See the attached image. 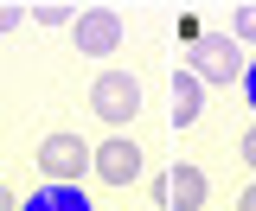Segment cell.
Segmentation results:
<instances>
[{
  "mask_svg": "<svg viewBox=\"0 0 256 211\" xmlns=\"http://www.w3.org/2000/svg\"><path fill=\"white\" fill-rule=\"evenodd\" d=\"M205 192H212V186H205V166H192V160H180V166L166 173V205L173 211H198Z\"/></svg>",
  "mask_w": 256,
  "mask_h": 211,
  "instance_id": "6",
  "label": "cell"
},
{
  "mask_svg": "<svg viewBox=\"0 0 256 211\" xmlns=\"http://www.w3.org/2000/svg\"><path fill=\"white\" fill-rule=\"evenodd\" d=\"M90 116L102 122V128H116V134H122L128 122L141 116V77L122 70V64L96 70V84H90Z\"/></svg>",
  "mask_w": 256,
  "mask_h": 211,
  "instance_id": "1",
  "label": "cell"
},
{
  "mask_svg": "<svg viewBox=\"0 0 256 211\" xmlns=\"http://www.w3.org/2000/svg\"><path fill=\"white\" fill-rule=\"evenodd\" d=\"M32 166L52 186H77L84 173H96V148L84 134H70V128H52V134L38 141V154H32Z\"/></svg>",
  "mask_w": 256,
  "mask_h": 211,
  "instance_id": "2",
  "label": "cell"
},
{
  "mask_svg": "<svg viewBox=\"0 0 256 211\" xmlns=\"http://www.w3.org/2000/svg\"><path fill=\"white\" fill-rule=\"evenodd\" d=\"M26 13H32V6H20V0H0V32H13Z\"/></svg>",
  "mask_w": 256,
  "mask_h": 211,
  "instance_id": "11",
  "label": "cell"
},
{
  "mask_svg": "<svg viewBox=\"0 0 256 211\" xmlns=\"http://www.w3.org/2000/svg\"><path fill=\"white\" fill-rule=\"evenodd\" d=\"M244 96H250V109H256V64H244Z\"/></svg>",
  "mask_w": 256,
  "mask_h": 211,
  "instance_id": "14",
  "label": "cell"
},
{
  "mask_svg": "<svg viewBox=\"0 0 256 211\" xmlns=\"http://www.w3.org/2000/svg\"><path fill=\"white\" fill-rule=\"evenodd\" d=\"M230 38H244V45H256V0H244V6H230Z\"/></svg>",
  "mask_w": 256,
  "mask_h": 211,
  "instance_id": "10",
  "label": "cell"
},
{
  "mask_svg": "<svg viewBox=\"0 0 256 211\" xmlns=\"http://www.w3.org/2000/svg\"><path fill=\"white\" fill-rule=\"evenodd\" d=\"M96 180H102V186H134V180H141V148H134L128 134L96 141Z\"/></svg>",
  "mask_w": 256,
  "mask_h": 211,
  "instance_id": "5",
  "label": "cell"
},
{
  "mask_svg": "<svg viewBox=\"0 0 256 211\" xmlns=\"http://www.w3.org/2000/svg\"><path fill=\"white\" fill-rule=\"evenodd\" d=\"M70 38H77L84 58H109V52L122 45V13H116V6H84L77 26H70Z\"/></svg>",
  "mask_w": 256,
  "mask_h": 211,
  "instance_id": "4",
  "label": "cell"
},
{
  "mask_svg": "<svg viewBox=\"0 0 256 211\" xmlns=\"http://www.w3.org/2000/svg\"><path fill=\"white\" fill-rule=\"evenodd\" d=\"M237 154H244V166H256V122L244 128V141H237Z\"/></svg>",
  "mask_w": 256,
  "mask_h": 211,
  "instance_id": "12",
  "label": "cell"
},
{
  "mask_svg": "<svg viewBox=\"0 0 256 211\" xmlns=\"http://www.w3.org/2000/svg\"><path fill=\"white\" fill-rule=\"evenodd\" d=\"M198 116H205V84L180 64V70H173V128H192Z\"/></svg>",
  "mask_w": 256,
  "mask_h": 211,
  "instance_id": "7",
  "label": "cell"
},
{
  "mask_svg": "<svg viewBox=\"0 0 256 211\" xmlns=\"http://www.w3.org/2000/svg\"><path fill=\"white\" fill-rule=\"evenodd\" d=\"M186 70L205 84V90H230V84H244V64H237V38L230 32H198L192 38V58Z\"/></svg>",
  "mask_w": 256,
  "mask_h": 211,
  "instance_id": "3",
  "label": "cell"
},
{
  "mask_svg": "<svg viewBox=\"0 0 256 211\" xmlns=\"http://www.w3.org/2000/svg\"><path fill=\"white\" fill-rule=\"evenodd\" d=\"M77 13H84V6H70V0H38V6H32L38 26H77Z\"/></svg>",
  "mask_w": 256,
  "mask_h": 211,
  "instance_id": "9",
  "label": "cell"
},
{
  "mask_svg": "<svg viewBox=\"0 0 256 211\" xmlns=\"http://www.w3.org/2000/svg\"><path fill=\"white\" fill-rule=\"evenodd\" d=\"M20 211H90V198H84V192H77V186H38V192H26V205Z\"/></svg>",
  "mask_w": 256,
  "mask_h": 211,
  "instance_id": "8",
  "label": "cell"
},
{
  "mask_svg": "<svg viewBox=\"0 0 256 211\" xmlns=\"http://www.w3.org/2000/svg\"><path fill=\"white\" fill-rule=\"evenodd\" d=\"M0 211H20V198H13V192H6V186H0Z\"/></svg>",
  "mask_w": 256,
  "mask_h": 211,
  "instance_id": "15",
  "label": "cell"
},
{
  "mask_svg": "<svg viewBox=\"0 0 256 211\" xmlns=\"http://www.w3.org/2000/svg\"><path fill=\"white\" fill-rule=\"evenodd\" d=\"M237 211H256V180L244 186V192H237Z\"/></svg>",
  "mask_w": 256,
  "mask_h": 211,
  "instance_id": "13",
  "label": "cell"
}]
</instances>
